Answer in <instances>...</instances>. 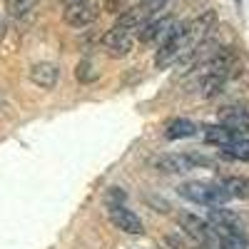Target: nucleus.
Instances as JSON below:
<instances>
[{
  "label": "nucleus",
  "mask_w": 249,
  "mask_h": 249,
  "mask_svg": "<svg viewBox=\"0 0 249 249\" xmlns=\"http://www.w3.org/2000/svg\"><path fill=\"white\" fill-rule=\"evenodd\" d=\"M187 53H192V40H190V30H187V23H177L172 28V33L164 37V43H160V50L155 55V65L170 68L172 62L182 60Z\"/></svg>",
  "instance_id": "nucleus-1"
},
{
  "label": "nucleus",
  "mask_w": 249,
  "mask_h": 249,
  "mask_svg": "<svg viewBox=\"0 0 249 249\" xmlns=\"http://www.w3.org/2000/svg\"><path fill=\"white\" fill-rule=\"evenodd\" d=\"M164 5H167V0H140V3L124 8L117 18L115 28L120 30H140V25H144L150 18L160 15V10H164Z\"/></svg>",
  "instance_id": "nucleus-2"
},
{
  "label": "nucleus",
  "mask_w": 249,
  "mask_h": 249,
  "mask_svg": "<svg viewBox=\"0 0 249 249\" xmlns=\"http://www.w3.org/2000/svg\"><path fill=\"white\" fill-rule=\"evenodd\" d=\"M179 195L184 199H190L195 204H204V207H219L232 199V195L222 184H207V182H187L179 187Z\"/></svg>",
  "instance_id": "nucleus-3"
},
{
  "label": "nucleus",
  "mask_w": 249,
  "mask_h": 249,
  "mask_svg": "<svg viewBox=\"0 0 249 249\" xmlns=\"http://www.w3.org/2000/svg\"><path fill=\"white\" fill-rule=\"evenodd\" d=\"M177 25V20L175 18H150L144 25H140L137 30V40L144 45H150V43H164V37H167L172 33V28Z\"/></svg>",
  "instance_id": "nucleus-4"
},
{
  "label": "nucleus",
  "mask_w": 249,
  "mask_h": 249,
  "mask_svg": "<svg viewBox=\"0 0 249 249\" xmlns=\"http://www.w3.org/2000/svg\"><path fill=\"white\" fill-rule=\"evenodd\" d=\"M179 227L190 234L192 239H197L199 244H204V247H212L214 244V239H217V230H214V224L210 222V219H199V217H195V214H179Z\"/></svg>",
  "instance_id": "nucleus-5"
},
{
  "label": "nucleus",
  "mask_w": 249,
  "mask_h": 249,
  "mask_svg": "<svg viewBox=\"0 0 249 249\" xmlns=\"http://www.w3.org/2000/svg\"><path fill=\"white\" fill-rule=\"evenodd\" d=\"M102 45H105L107 55L110 57H124L130 55L132 48H135V37H132V30H120L112 25V30H107L105 35H102Z\"/></svg>",
  "instance_id": "nucleus-6"
},
{
  "label": "nucleus",
  "mask_w": 249,
  "mask_h": 249,
  "mask_svg": "<svg viewBox=\"0 0 249 249\" xmlns=\"http://www.w3.org/2000/svg\"><path fill=\"white\" fill-rule=\"evenodd\" d=\"M100 15V8L92 3V0H85V3H72V5H65V23L72 25V28H88L92 25Z\"/></svg>",
  "instance_id": "nucleus-7"
},
{
  "label": "nucleus",
  "mask_w": 249,
  "mask_h": 249,
  "mask_svg": "<svg viewBox=\"0 0 249 249\" xmlns=\"http://www.w3.org/2000/svg\"><path fill=\"white\" fill-rule=\"evenodd\" d=\"M210 222L214 224V230L222 232V234L247 237V234H244V224H242V219H239L232 210H224V204L212 207V210H210Z\"/></svg>",
  "instance_id": "nucleus-8"
},
{
  "label": "nucleus",
  "mask_w": 249,
  "mask_h": 249,
  "mask_svg": "<svg viewBox=\"0 0 249 249\" xmlns=\"http://www.w3.org/2000/svg\"><path fill=\"white\" fill-rule=\"evenodd\" d=\"M214 25H217V13H214V10H207V13L197 15L195 20H190V23H187V30H190V40H192V50H195L197 45H202L204 40L212 35ZM187 55H190V53H187Z\"/></svg>",
  "instance_id": "nucleus-9"
},
{
  "label": "nucleus",
  "mask_w": 249,
  "mask_h": 249,
  "mask_svg": "<svg viewBox=\"0 0 249 249\" xmlns=\"http://www.w3.org/2000/svg\"><path fill=\"white\" fill-rule=\"evenodd\" d=\"M107 210H110V222L117 227V230L127 232V234H142L144 232L142 219L135 212H130L124 204H112V207H107Z\"/></svg>",
  "instance_id": "nucleus-10"
},
{
  "label": "nucleus",
  "mask_w": 249,
  "mask_h": 249,
  "mask_svg": "<svg viewBox=\"0 0 249 249\" xmlns=\"http://www.w3.org/2000/svg\"><path fill=\"white\" fill-rule=\"evenodd\" d=\"M155 167L160 172H170V175H182V172H190L195 170L197 164L192 160V155H162L155 160Z\"/></svg>",
  "instance_id": "nucleus-11"
},
{
  "label": "nucleus",
  "mask_w": 249,
  "mask_h": 249,
  "mask_svg": "<svg viewBox=\"0 0 249 249\" xmlns=\"http://www.w3.org/2000/svg\"><path fill=\"white\" fill-rule=\"evenodd\" d=\"M57 77H60V70H57V65H53V62H37V65L30 68L33 85L43 88V90H53L57 85Z\"/></svg>",
  "instance_id": "nucleus-12"
},
{
  "label": "nucleus",
  "mask_w": 249,
  "mask_h": 249,
  "mask_svg": "<svg viewBox=\"0 0 249 249\" xmlns=\"http://www.w3.org/2000/svg\"><path fill=\"white\" fill-rule=\"evenodd\" d=\"M219 122L249 137V110L247 107H227V110H222Z\"/></svg>",
  "instance_id": "nucleus-13"
},
{
  "label": "nucleus",
  "mask_w": 249,
  "mask_h": 249,
  "mask_svg": "<svg viewBox=\"0 0 249 249\" xmlns=\"http://www.w3.org/2000/svg\"><path fill=\"white\" fill-rule=\"evenodd\" d=\"M239 137H247V135L227 127V124H222V122L219 124H207L204 127V140L210 144H217V147H224V144H230V142H234Z\"/></svg>",
  "instance_id": "nucleus-14"
},
{
  "label": "nucleus",
  "mask_w": 249,
  "mask_h": 249,
  "mask_svg": "<svg viewBox=\"0 0 249 249\" xmlns=\"http://www.w3.org/2000/svg\"><path fill=\"white\" fill-rule=\"evenodd\" d=\"M167 140H184V137H195L197 135V124L192 120H172L167 124V130H164Z\"/></svg>",
  "instance_id": "nucleus-15"
},
{
  "label": "nucleus",
  "mask_w": 249,
  "mask_h": 249,
  "mask_svg": "<svg viewBox=\"0 0 249 249\" xmlns=\"http://www.w3.org/2000/svg\"><path fill=\"white\" fill-rule=\"evenodd\" d=\"M199 88H202V95L204 97L219 95L222 88H224V72H204L199 77Z\"/></svg>",
  "instance_id": "nucleus-16"
},
{
  "label": "nucleus",
  "mask_w": 249,
  "mask_h": 249,
  "mask_svg": "<svg viewBox=\"0 0 249 249\" xmlns=\"http://www.w3.org/2000/svg\"><path fill=\"white\" fill-rule=\"evenodd\" d=\"M234 199H249V177H227L219 182Z\"/></svg>",
  "instance_id": "nucleus-17"
},
{
  "label": "nucleus",
  "mask_w": 249,
  "mask_h": 249,
  "mask_svg": "<svg viewBox=\"0 0 249 249\" xmlns=\"http://www.w3.org/2000/svg\"><path fill=\"white\" fill-rule=\"evenodd\" d=\"M222 155L232 157V160H244V162H249V137H239V140H234V142H230V144H224Z\"/></svg>",
  "instance_id": "nucleus-18"
},
{
  "label": "nucleus",
  "mask_w": 249,
  "mask_h": 249,
  "mask_svg": "<svg viewBox=\"0 0 249 249\" xmlns=\"http://www.w3.org/2000/svg\"><path fill=\"white\" fill-rule=\"evenodd\" d=\"M75 75H77L80 82H92V80L97 77V72L92 70V62H90V60H82L80 65H77V72H75Z\"/></svg>",
  "instance_id": "nucleus-19"
},
{
  "label": "nucleus",
  "mask_w": 249,
  "mask_h": 249,
  "mask_svg": "<svg viewBox=\"0 0 249 249\" xmlns=\"http://www.w3.org/2000/svg\"><path fill=\"white\" fill-rule=\"evenodd\" d=\"M35 3H37V0H5V5H8V10H10L13 15H23V13H28Z\"/></svg>",
  "instance_id": "nucleus-20"
},
{
  "label": "nucleus",
  "mask_w": 249,
  "mask_h": 249,
  "mask_svg": "<svg viewBox=\"0 0 249 249\" xmlns=\"http://www.w3.org/2000/svg\"><path fill=\"white\" fill-rule=\"evenodd\" d=\"M124 199H127V195H124V190H120V187H112V190L107 192V207L124 204Z\"/></svg>",
  "instance_id": "nucleus-21"
},
{
  "label": "nucleus",
  "mask_w": 249,
  "mask_h": 249,
  "mask_svg": "<svg viewBox=\"0 0 249 249\" xmlns=\"http://www.w3.org/2000/svg\"><path fill=\"white\" fill-rule=\"evenodd\" d=\"M147 202L157 207V212H170V204H167V202H157L155 197H147Z\"/></svg>",
  "instance_id": "nucleus-22"
},
{
  "label": "nucleus",
  "mask_w": 249,
  "mask_h": 249,
  "mask_svg": "<svg viewBox=\"0 0 249 249\" xmlns=\"http://www.w3.org/2000/svg\"><path fill=\"white\" fill-rule=\"evenodd\" d=\"M65 5H72V3H85V0H62Z\"/></svg>",
  "instance_id": "nucleus-23"
},
{
  "label": "nucleus",
  "mask_w": 249,
  "mask_h": 249,
  "mask_svg": "<svg viewBox=\"0 0 249 249\" xmlns=\"http://www.w3.org/2000/svg\"><path fill=\"white\" fill-rule=\"evenodd\" d=\"M234 3H237V5H242V0H234Z\"/></svg>",
  "instance_id": "nucleus-24"
}]
</instances>
